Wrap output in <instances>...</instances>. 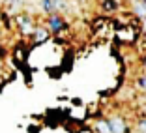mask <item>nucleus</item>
Returning a JSON list of instances; mask_svg holds the SVG:
<instances>
[{
  "label": "nucleus",
  "mask_w": 146,
  "mask_h": 133,
  "mask_svg": "<svg viewBox=\"0 0 146 133\" xmlns=\"http://www.w3.org/2000/svg\"><path fill=\"white\" fill-rule=\"evenodd\" d=\"M109 122H111L112 133H129V128L122 116H112V118H109Z\"/></svg>",
  "instance_id": "obj_4"
},
{
  "label": "nucleus",
  "mask_w": 146,
  "mask_h": 133,
  "mask_svg": "<svg viewBox=\"0 0 146 133\" xmlns=\"http://www.w3.org/2000/svg\"><path fill=\"white\" fill-rule=\"evenodd\" d=\"M101 9L107 13H112L118 9V2L116 0H101Z\"/></svg>",
  "instance_id": "obj_8"
},
{
  "label": "nucleus",
  "mask_w": 146,
  "mask_h": 133,
  "mask_svg": "<svg viewBox=\"0 0 146 133\" xmlns=\"http://www.w3.org/2000/svg\"><path fill=\"white\" fill-rule=\"evenodd\" d=\"M47 28L51 32H54V34L66 30V23H64V19H62V15H49V19H47Z\"/></svg>",
  "instance_id": "obj_3"
},
{
  "label": "nucleus",
  "mask_w": 146,
  "mask_h": 133,
  "mask_svg": "<svg viewBox=\"0 0 146 133\" xmlns=\"http://www.w3.org/2000/svg\"><path fill=\"white\" fill-rule=\"evenodd\" d=\"M6 2H9V0H6Z\"/></svg>",
  "instance_id": "obj_15"
},
{
  "label": "nucleus",
  "mask_w": 146,
  "mask_h": 133,
  "mask_svg": "<svg viewBox=\"0 0 146 133\" xmlns=\"http://www.w3.org/2000/svg\"><path fill=\"white\" fill-rule=\"evenodd\" d=\"M13 55H15V58H19V62H25L26 60V55H25V47L21 45H15V49H13Z\"/></svg>",
  "instance_id": "obj_9"
},
{
  "label": "nucleus",
  "mask_w": 146,
  "mask_h": 133,
  "mask_svg": "<svg viewBox=\"0 0 146 133\" xmlns=\"http://www.w3.org/2000/svg\"><path fill=\"white\" fill-rule=\"evenodd\" d=\"M137 86L141 88L142 92H146V75H142V77L137 79Z\"/></svg>",
  "instance_id": "obj_11"
},
{
  "label": "nucleus",
  "mask_w": 146,
  "mask_h": 133,
  "mask_svg": "<svg viewBox=\"0 0 146 133\" xmlns=\"http://www.w3.org/2000/svg\"><path fill=\"white\" fill-rule=\"evenodd\" d=\"M142 68H146V55H144V58H142Z\"/></svg>",
  "instance_id": "obj_14"
},
{
  "label": "nucleus",
  "mask_w": 146,
  "mask_h": 133,
  "mask_svg": "<svg viewBox=\"0 0 146 133\" xmlns=\"http://www.w3.org/2000/svg\"><path fill=\"white\" fill-rule=\"evenodd\" d=\"M49 38H51V30H49V28H43V26H38L34 36H32V43H34V45H39V43L47 41Z\"/></svg>",
  "instance_id": "obj_5"
},
{
  "label": "nucleus",
  "mask_w": 146,
  "mask_h": 133,
  "mask_svg": "<svg viewBox=\"0 0 146 133\" xmlns=\"http://www.w3.org/2000/svg\"><path fill=\"white\" fill-rule=\"evenodd\" d=\"M144 4H146V0H144Z\"/></svg>",
  "instance_id": "obj_16"
},
{
  "label": "nucleus",
  "mask_w": 146,
  "mask_h": 133,
  "mask_svg": "<svg viewBox=\"0 0 146 133\" xmlns=\"http://www.w3.org/2000/svg\"><path fill=\"white\" fill-rule=\"evenodd\" d=\"M15 23H17V26H19V30H21L23 36H34L36 26H34L32 17H28V15L21 13V15H15Z\"/></svg>",
  "instance_id": "obj_1"
},
{
  "label": "nucleus",
  "mask_w": 146,
  "mask_h": 133,
  "mask_svg": "<svg viewBox=\"0 0 146 133\" xmlns=\"http://www.w3.org/2000/svg\"><path fill=\"white\" fill-rule=\"evenodd\" d=\"M116 38L122 39V43H133V41H137V38H139V30H135L131 26H125V28L116 30Z\"/></svg>",
  "instance_id": "obj_2"
},
{
  "label": "nucleus",
  "mask_w": 146,
  "mask_h": 133,
  "mask_svg": "<svg viewBox=\"0 0 146 133\" xmlns=\"http://www.w3.org/2000/svg\"><path fill=\"white\" fill-rule=\"evenodd\" d=\"M71 103H75V105H81V99H77V98H73V99H71Z\"/></svg>",
  "instance_id": "obj_13"
},
{
  "label": "nucleus",
  "mask_w": 146,
  "mask_h": 133,
  "mask_svg": "<svg viewBox=\"0 0 146 133\" xmlns=\"http://www.w3.org/2000/svg\"><path fill=\"white\" fill-rule=\"evenodd\" d=\"M26 131H28V133H39V131H41V128H39V126H28V128H26Z\"/></svg>",
  "instance_id": "obj_12"
},
{
  "label": "nucleus",
  "mask_w": 146,
  "mask_h": 133,
  "mask_svg": "<svg viewBox=\"0 0 146 133\" xmlns=\"http://www.w3.org/2000/svg\"><path fill=\"white\" fill-rule=\"evenodd\" d=\"M41 8H43V11L51 13L52 9H54V2H52V0H41Z\"/></svg>",
  "instance_id": "obj_10"
},
{
  "label": "nucleus",
  "mask_w": 146,
  "mask_h": 133,
  "mask_svg": "<svg viewBox=\"0 0 146 133\" xmlns=\"http://www.w3.org/2000/svg\"><path fill=\"white\" fill-rule=\"evenodd\" d=\"M94 133H112L111 122L105 120V118H99V120L94 124Z\"/></svg>",
  "instance_id": "obj_6"
},
{
  "label": "nucleus",
  "mask_w": 146,
  "mask_h": 133,
  "mask_svg": "<svg viewBox=\"0 0 146 133\" xmlns=\"http://www.w3.org/2000/svg\"><path fill=\"white\" fill-rule=\"evenodd\" d=\"M133 13H135V17L142 19V21L146 19V4H144V0H133Z\"/></svg>",
  "instance_id": "obj_7"
}]
</instances>
